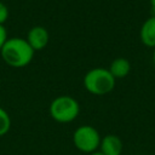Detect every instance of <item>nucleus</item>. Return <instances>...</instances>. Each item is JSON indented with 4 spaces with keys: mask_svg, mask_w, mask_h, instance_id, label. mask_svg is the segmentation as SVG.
Segmentation results:
<instances>
[{
    "mask_svg": "<svg viewBox=\"0 0 155 155\" xmlns=\"http://www.w3.org/2000/svg\"><path fill=\"white\" fill-rule=\"evenodd\" d=\"M35 51L23 38H8L0 50L4 62L12 68L27 67L34 58Z\"/></svg>",
    "mask_w": 155,
    "mask_h": 155,
    "instance_id": "f257e3e1",
    "label": "nucleus"
},
{
    "mask_svg": "<svg viewBox=\"0 0 155 155\" xmlns=\"http://www.w3.org/2000/svg\"><path fill=\"white\" fill-rule=\"evenodd\" d=\"M116 79L110 74L107 68H93L90 69L82 80L84 87L87 92L94 96H104L110 93L115 87Z\"/></svg>",
    "mask_w": 155,
    "mask_h": 155,
    "instance_id": "f03ea898",
    "label": "nucleus"
},
{
    "mask_svg": "<svg viewBox=\"0 0 155 155\" xmlns=\"http://www.w3.org/2000/svg\"><path fill=\"white\" fill-rule=\"evenodd\" d=\"M48 111L56 122L69 124L79 116L80 104L71 96H58L50 103Z\"/></svg>",
    "mask_w": 155,
    "mask_h": 155,
    "instance_id": "7ed1b4c3",
    "label": "nucleus"
},
{
    "mask_svg": "<svg viewBox=\"0 0 155 155\" xmlns=\"http://www.w3.org/2000/svg\"><path fill=\"white\" fill-rule=\"evenodd\" d=\"M101 134L96 127L91 125H81L75 128L73 133V144L74 147L85 154H91L99 149Z\"/></svg>",
    "mask_w": 155,
    "mask_h": 155,
    "instance_id": "20e7f679",
    "label": "nucleus"
},
{
    "mask_svg": "<svg viewBox=\"0 0 155 155\" xmlns=\"http://www.w3.org/2000/svg\"><path fill=\"white\" fill-rule=\"evenodd\" d=\"M25 40L34 51H40V50H44L48 45L50 33L45 27L35 25L28 30Z\"/></svg>",
    "mask_w": 155,
    "mask_h": 155,
    "instance_id": "39448f33",
    "label": "nucleus"
},
{
    "mask_svg": "<svg viewBox=\"0 0 155 155\" xmlns=\"http://www.w3.org/2000/svg\"><path fill=\"white\" fill-rule=\"evenodd\" d=\"M122 140L116 134H107L101 139L99 149L104 155H121L122 153Z\"/></svg>",
    "mask_w": 155,
    "mask_h": 155,
    "instance_id": "423d86ee",
    "label": "nucleus"
},
{
    "mask_svg": "<svg viewBox=\"0 0 155 155\" xmlns=\"http://www.w3.org/2000/svg\"><path fill=\"white\" fill-rule=\"evenodd\" d=\"M139 38L147 47H155V15L144 21L139 30Z\"/></svg>",
    "mask_w": 155,
    "mask_h": 155,
    "instance_id": "0eeeda50",
    "label": "nucleus"
},
{
    "mask_svg": "<svg viewBox=\"0 0 155 155\" xmlns=\"http://www.w3.org/2000/svg\"><path fill=\"white\" fill-rule=\"evenodd\" d=\"M108 70L115 79H122L126 78L131 71V63L127 58L117 57L114 61H111Z\"/></svg>",
    "mask_w": 155,
    "mask_h": 155,
    "instance_id": "6e6552de",
    "label": "nucleus"
},
{
    "mask_svg": "<svg viewBox=\"0 0 155 155\" xmlns=\"http://www.w3.org/2000/svg\"><path fill=\"white\" fill-rule=\"evenodd\" d=\"M11 128V117L8 113L0 107V137L8 133Z\"/></svg>",
    "mask_w": 155,
    "mask_h": 155,
    "instance_id": "1a4fd4ad",
    "label": "nucleus"
},
{
    "mask_svg": "<svg viewBox=\"0 0 155 155\" xmlns=\"http://www.w3.org/2000/svg\"><path fill=\"white\" fill-rule=\"evenodd\" d=\"M10 12H8V7L6 6V4H4L2 1H0V24L4 25V23L8 19Z\"/></svg>",
    "mask_w": 155,
    "mask_h": 155,
    "instance_id": "9d476101",
    "label": "nucleus"
},
{
    "mask_svg": "<svg viewBox=\"0 0 155 155\" xmlns=\"http://www.w3.org/2000/svg\"><path fill=\"white\" fill-rule=\"evenodd\" d=\"M8 38H7V31H6V28L4 27V25H1L0 24V50L2 48V46H4V44L6 42V40H7Z\"/></svg>",
    "mask_w": 155,
    "mask_h": 155,
    "instance_id": "9b49d317",
    "label": "nucleus"
},
{
    "mask_svg": "<svg viewBox=\"0 0 155 155\" xmlns=\"http://www.w3.org/2000/svg\"><path fill=\"white\" fill-rule=\"evenodd\" d=\"M150 7H151L153 13L155 15V0H150Z\"/></svg>",
    "mask_w": 155,
    "mask_h": 155,
    "instance_id": "f8f14e48",
    "label": "nucleus"
},
{
    "mask_svg": "<svg viewBox=\"0 0 155 155\" xmlns=\"http://www.w3.org/2000/svg\"><path fill=\"white\" fill-rule=\"evenodd\" d=\"M88 155H104L101 150H96V151H93V153H91V154H88Z\"/></svg>",
    "mask_w": 155,
    "mask_h": 155,
    "instance_id": "ddd939ff",
    "label": "nucleus"
},
{
    "mask_svg": "<svg viewBox=\"0 0 155 155\" xmlns=\"http://www.w3.org/2000/svg\"><path fill=\"white\" fill-rule=\"evenodd\" d=\"M153 61L155 63V47H154V51H153Z\"/></svg>",
    "mask_w": 155,
    "mask_h": 155,
    "instance_id": "4468645a",
    "label": "nucleus"
}]
</instances>
